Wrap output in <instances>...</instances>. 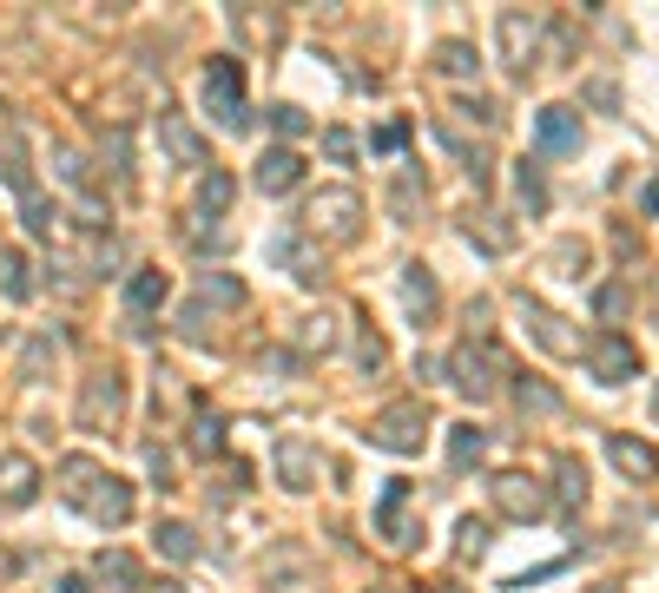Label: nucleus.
I'll list each match as a JSON object with an SVG mask.
<instances>
[{
  "mask_svg": "<svg viewBox=\"0 0 659 593\" xmlns=\"http://www.w3.org/2000/svg\"><path fill=\"white\" fill-rule=\"evenodd\" d=\"M304 231H310L317 244H356V238H363V198H356L350 185H323V191L310 198V211H304Z\"/></svg>",
  "mask_w": 659,
  "mask_h": 593,
  "instance_id": "f257e3e1",
  "label": "nucleus"
},
{
  "mask_svg": "<svg viewBox=\"0 0 659 593\" xmlns=\"http://www.w3.org/2000/svg\"><path fill=\"white\" fill-rule=\"evenodd\" d=\"M502 376H508V356H502L495 343H462V350L449 356V383H455L469 403H488V396L502 389Z\"/></svg>",
  "mask_w": 659,
  "mask_h": 593,
  "instance_id": "f03ea898",
  "label": "nucleus"
},
{
  "mask_svg": "<svg viewBox=\"0 0 659 593\" xmlns=\"http://www.w3.org/2000/svg\"><path fill=\"white\" fill-rule=\"evenodd\" d=\"M370 449H389V455H416L422 449V436H429V403L422 396H409V403H389L370 429Z\"/></svg>",
  "mask_w": 659,
  "mask_h": 593,
  "instance_id": "7ed1b4c3",
  "label": "nucleus"
},
{
  "mask_svg": "<svg viewBox=\"0 0 659 593\" xmlns=\"http://www.w3.org/2000/svg\"><path fill=\"white\" fill-rule=\"evenodd\" d=\"M205 106L218 112V125H244L251 112H244V66H238V53H218L211 66H205Z\"/></svg>",
  "mask_w": 659,
  "mask_h": 593,
  "instance_id": "20e7f679",
  "label": "nucleus"
},
{
  "mask_svg": "<svg viewBox=\"0 0 659 593\" xmlns=\"http://www.w3.org/2000/svg\"><path fill=\"white\" fill-rule=\"evenodd\" d=\"M125 422V376L119 370H92L79 389V429H119Z\"/></svg>",
  "mask_w": 659,
  "mask_h": 593,
  "instance_id": "39448f33",
  "label": "nucleus"
},
{
  "mask_svg": "<svg viewBox=\"0 0 659 593\" xmlns=\"http://www.w3.org/2000/svg\"><path fill=\"white\" fill-rule=\"evenodd\" d=\"M317 587V561L304 541H277L264 554V593H310Z\"/></svg>",
  "mask_w": 659,
  "mask_h": 593,
  "instance_id": "423d86ee",
  "label": "nucleus"
},
{
  "mask_svg": "<svg viewBox=\"0 0 659 593\" xmlns=\"http://www.w3.org/2000/svg\"><path fill=\"white\" fill-rule=\"evenodd\" d=\"M581 350H587V363H594V376H601V383H627V376H640V350H634L627 337H614V330L587 337Z\"/></svg>",
  "mask_w": 659,
  "mask_h": 593,
  "instance_id": "0eeeda50",
  "label": "nucleus"
},
{
  "mask_svg": "<svg viewBox=\"0 0 659 593\" xmlns=\"http://www.w3.org/2000/svg\"><path fill=\"white\" fill-rule=\"evenodd\" d=\"M488 495H495V508H502V515H515V521H541V515H548V488H541V482H528V475H515V469H508V475H495V482H488Z\"/></svg>",
  "mask_w": 659,
  "mask_h": 593,
  "instance_id": "6e6552de",
  "label": "nucleus"
},
{
  "mask_svg": "<svg viewBox=\"0 0 659 593\" xmlns=\"http://www.w3.org/2000/svg\"><path fill=\"white\" fill-rule=\"evenodd\" d=\"M317 475H323L317 442H304V436H277V482H284V488H317Z\"/></svg>",
  "mask_w": 659,
  "mask_h": 593,
  "instance_id": "1a4fd4ad",
  "label": "nucleus"
},
{
  "mask_svg": "<svg viewBox=\"0 0 659 593\" xmlns=\"http://www.w3.org/2000/svg\"><path fill=\"white\" fill-rule=\"evenodd\" d=\"M376 535H383V548H416V521H409V482H389L383 488V508H376Z\"/></svg>",
  "mask_w": 659,
  "mask_h": 593,
  "instance_id": "9d476101",
  "label": "nucleus"
},
{
  "mask_svg": "<svg viewBox=\"0 0 659 593\" xmlns=\"http://www.w3.org/2000/svg\"><path fill=\"white\" fill-rule=\"evenodd\" d=\"M92 521H106V528H125L132 521V482H119V475H99L92 482V495L79 502Z\"/></svg>",
  "mask_w": 659,
  "mask_h": 593,
  "instance_id": "9b49d317",
  "label": "nucleus"
},
{
  "mask_svg": "<svg viewBox=\"0 0 659 593\" xmlns=\"http://www.w3.org/2000/svg\"><path fill=\"white\" fill-rule=\"evenodd\" d=\"M535 139H541V152H581V112L574 106H541Z\"/></svg>",
  "mask_w": 659,
  "mask_h": 593,
  "instance_id": "f8f14e48",
  "label": "nucleus"
},
{
  "mask_svg": "<svg viewBox=\"0 0 659 593\" xmlns=\"http://www.w3.org/2000/svg\"><path fill=\"white\" fill-rule=\"evenodd\" d=\"M297 178H304V158H297L290 145H271V152L257 158V191H264V198H284V191H297Z\"/></svg>",
  "mask_w": 659,
  "mask_h": 593,
  "instance_id": "ddd939ff",
  "label": "nucleus"
},
{
  "mask_svg": "<svg viewBox=\"0 0 659 593\" xmlns=\"http://www.w3.org/2000/svg\"><path fill=\"white\" fill-rule=\"evenodd\" d=\"M92 581H99L106 593H139L145 587V568H139L125 548H106V554L92 561Z\"/></svg>",
  "mask_w": 659,
  "mask_h": 593,
  "instance_id": "4468645a",
  "label": "nucleus"
},
{
  "mask_svg": "<svg viewBox=\"0 0 659 593\" xmlns=\"http://www.w3.org/2000/svg\"><path fill=\"white\" fill-rule=\"evenodd\" d=\"M40 495V469L26 455H0V508H26Z\"/></svg>",
  "mask_w": 659,
  "mask_h": 593,
  "instance_id": "2eb2a0df",
  "label": "nucleus"
},
{
  "mask_svg": "<svg viewBox=\"0 0 659 593\" xmlns=\"http://www.w3.org/2000/svg\"><path fill=\"white\" fill-rule=\"evenodd\" d=\"M158 139H165V152H172L178 165H205V158H211V145H205L178 112H158Z\"/></svg>",
  "mask_w": 659,
  "mask_h": 593,
  "instance_id": "dca6fc26",
  "label": "nucleus"
},
{
  "mask_svg": "<svg viewBox=\"0 0 659 593\" xmlns=\"http://www.w3.org/2000/svg\"><path fill=\"white\" fill-rule=\"evenodd\" d=\"M607 455H614V469H620V475H634V482H653V475H659V455H653V442H634V436H614V442H607Z\"/></svg>",
  "mask_w": 659,
  "mask_h": 593,
  "instance_id": "f3484780",
  "label": "nucleus"
},
{
  "mask_svg": "<svg viewBox=\"0 0 659 593\" xmlns=\"http://www.w3.org/2000/svg\"><path fill=\"white\" fill-rule=\"evenodd\" d=\"M462 238L482 244V251H515V224H508L502 211H475V218L462 224Z\"/></svg>",
  "mask_w": 659,
  "mask_h": 593,
  "instance_id": "a211bd4d",
  "label": "nucleus"
},
{
  "mask_svg": "<svg viewBox=\"0 0 659 593\" xmlns=\"http://www.w3.org/2000/svg\"><path fill=\"white\" fill-rule=\"evenodd\" d=\"M198 304H211V310H244L251 290H244L231 271H205V277H198Z\"/></svg>",
  "mask_w": 659,
  "mask_h": 593,
  "instance_id": "6ab92c4d",
  "label": "nucleus"
},
{
  "mask_svg": "<svg viewBox=\"0 0 659 593\" xmlns=\"http://www.w3.org/2000/svg\"><path fill=\"white\" fill-rule=\"evenodd\" d=\"M165 297H172V277H165V271H132V284H125V304H132V317H152Z\"/></svg>",
  "mask_w": 659,
  "mask_h": 593,
  "instance_id": "aec40b11",
  "label": "nucleus"
},
{
  "mask_svg": "<svg viewBox=\"0 0 659 593\" xmlns=\"http://www.w3.org/2000/svg\"><path fill=\"white\" fill-rule=\"evenodd\" d=\"M528 323H535V343H541V350H554V356H581V337H574V330H561V317H554V310L528 304Z\"/></svg>",
  "mask_w": 659,
  "mask_h": 593,
  "instance_id": "412c9836",
  "label": "nucleus"
},
{
  "mask_svg": "<svg viewBox=\"0 0 659 593\" xmlns=\"http://www.w3.org/2000/svg\"><path fill=\"white\" fill-rule=\"evenodd\" d=\"M99 475H106V469H99L92 455H66V462H59V482H53V488H59V495H66V502L79 508V502L92 495V482H99Z\"/></svg>",
  "mask_w": 659,
  "mask_h": 593,
  "instance_id": "4be33fe9",
  "label": "nucleus"
},
{
  "mask_svg": "<svg viewBox=\"0 0 659 593\" xmlns=\"http://www.w3.org/2000/svg\"><path fill=\"white\" fill-rule=\"evenodd\" d=\"M502 53H508V66H521L528 73V53H535V20L528 13H502Z\"/></svg>",
  "mask_w": 659,
  "mask_h": 593,
  "instance_id": "5701e85b",
  "label": "nucleus"
},
{
  "mask_svg": "<svg viewBox=\"0 0 659 593\" xmlns=\"http://www.w3.org/2000/svg\"><path fill=\"white\" fill-rule=\"evenodd\" d=\"M20 224H26L33 238H53V231H59V211H53V198H46L40 185H20Z\"/></svg>",
  "mask_w": 659,
  "mask_h": 593,
  "instance_id": "b1692460",
  "label": "nucleus"
},
{
  "mask_svg": "<svg viewBox=\"0 0 659 593\" xmlns=\"http://www.w3.org/2000/svg\"><path fill=\"white\" fill-rule=\"evenodd\" d=\"M403 304H409V317H422V323L436 317V304H442V297H436L429 264H409V271H403Z\"/></svg>",
  "mask_w": 659,
  "mask_h": 593,
  "instance_id": "393cba45",
  "label": "nucleus"
},
{
  "mask_svg": "<svg viewBox=\"0 0 659 593\" xmlns=\"http://www.w3.org/2000/svg\"><path fill=\"white\" fill-rule=\"evenodd\" d=\"M436 73H442V79H475V73H482V53H475L469 40H442V46H436Z\"/></svg>",
  "mask_w": 659,
  "mask_h": 593,
  "instance_id": "a878e982",
  "label": "nucleus"
},
{
  "mask_svg": "<svg viewBox=\"0 0 659 593\" xmlns=\"http://www.w3.org/2000/svg\"><path fill=\"white\" fill-rule=\"evenodd\" d=\"M297 350H310V356H330V350H337V317H330V310H310V317H297Z\"/></svg>",
  "mask_w": 659,
  "mask_h": 593,
  "instance_id": "bb28decb",
  "label": "nucleus"
},
{
  "mask_svg": "<svg viewBox=\"0 0 659 593\" xmlns=\"http://www.w3.org/2000/svg\"><path fill=\"white\" fill-rule=\"evenodd\" d=\"M0 290H7L13 304H26V297H33V277H26V251H13V244H0Z\"/></svg>",
  "mask_w": 659,
  "mask_h": 593,
  "instance_id": "cd10ccee",
  "label": "nucleus"
},
{
  "mask_svg": "<svg viewBox=\"0 0 659 593\" xmlns=\"http://www.w3.org/2000/svg\"><path fill=\"white\" fill-rule=\"evenodd\" d=\"M277 264H290V277H297V284H317V277H323V257H310L297 238H277Z\"/></svg>",
  "mask_w": 659,
  "mask_h": 593,
  "instance_id": "c85d7f7f",
  "label": "nucleus"
},
{
  "mask_svg": "<svg viewBox=\"0 0 659 593\" xmlns=\"http://www.w3.org/2000/svg\"><path fill=\"white\" fill-rule=\"evenodd\" d=\"M482 455H488V436H482L475 422H462V429L449 436V462H455V469H469V462H482Z\"/></svg>",
  "mask_w": 659,
  "mask_h": 593,
  "instance_id": "c756f323",
  "label": "nucleus"
},
{
  "mask_svg": "<svg viewBox=\"0 0 659 593\" xmlns=\"http://www.w3.org/2000/svg\"><path fill=\"white\" fill-rule=\"evenodd\" d=\"M554 469H561V508L574 515V508L587 502V469H581V455H561Z\"/></svg>",
  "mask_w": 659,
  "mask_h": 593,
  "instance_id": "7c9ffc66",
  "label": "nucleus"
},
{
  "mask_svg": "<svg viewBox=\"0 0 659 593\" xmlns=\"http://www.w3.org/2000/svg\"><path fill=\"white\" fill-rule=\"evenodd\" d=\"M158 554H165V561H191V554H198V535H191L185 521H158Z\"/></svg>",
  "mask_w": 659,
  "mask_h": 593,
  "instance_id": "2f4dec72",
  "label": "nucleus"
},
{
  "mask_svg": "<svg viewBox=\"0 0 659 593\" xmlns=\"http://www.w3.org/2000/svg\"><path fill=\"white\" fill-rule=\"evenodd\" d=\"M231 191H238V185H231V172H218V165H211V172H205V185H198V211H231Z\"/></svg>",
  "mask_w": 659,
  "mask_h": 593,
  "instance_id": "473e14b6",
  "label": "nucleus"
},
{
  "mask_svg": "<svg viewBox=\"0 0 659 593\" xmlns=\"http://www.w3.org/2000/svg\"><path fill=\"white\" fill-rule=\"evenodd\" d=\"M515 403H521V409H535V416H554V409H561V396H554L548 383H535V376H521V383H515Z\"/></svg>",
  "mask_w": 659,
  "mask_h": 593,
  "instance_id": "72a5a7b5",
  "label": "nucleus"
},
{
  "mask_svg": "<svg viewBox=\"0 0 659 593\" xmlns=\"http://www.w3.org/2000/svg\"><path fill=\"white\" fill-rule=\"evenodd\" d=\"M231 20H238L251 40H277V33H284V20H277V13H251V7H238Z\"/></svg>",
  "mask_w": 659,
  "mask_h": 593,
  "instance_id": "f704fd0d",
  "label": "nucleus"
},
{
  "mask_svg": "<svg viewBox=\"0 0 659 593\" xmlns=\"http://www.w3.org/2000/svg\"><path fill=\"white\" fill-rule=\"evenodd\" d=\"M106 158H112V172H119V178H132V132H125V125H112V132H106Z\"/></svg>",
  "mask_w": 659,
  "mask_h": 593,
  "instance_id": "c9c22d12",
  "label": "nucleus"
},
{
  "mask_svg": "<svg viewBox=\"0 0 659 593\" xmlns=\"http://www.w3.org/2000/svg\"><path fill=\"white\" fill-rule=\"evenodd\" d=\"M191 449H198V455H218V449H224V422H218V416H198V422H191Z\"/></svg>",
  "mask_w": 659,
  "mask_h": 593,
  "instance_id": "e433bc0d",
  "label": "nucleus"
},
{
  "mask_svg": "<svg viewBox=\"0 0 659 593\" xmlns=\"http://www.w3.org/2000/svg\"><path fill=\"white\" fill-rule=\"evenodd\" d=\"M488 541H495V535H488V521H475V515H469V521H462L455 554H462V561H475V554H488Z\"/></svg>",
  "mask_w": 659,
  "mask_h": 593,
  "instance_id": "4c0bfd02",
  "label": "nucleus"
},
{
  "mask_svg": "<svg viewBox=\"0 0 659 593\" xmlns=\"http://www.w3.org/2000/svg\"><path fill=\"white\" fill-rule=\"evenodd\" d=\"M515 185H521V205H528V211H548V185H541V172H535V165H521V172H515Z\"/></svg>",
  "mask_w": 659,
  "mask_h": 593,
  "instance_id": "58836bf2",
  "label": "nucleus"
},
{
  "mask_svg": "<svg viewBox=\"0 0 659 593\" xmlns=\"http://www.w3.org/2000/svg\"><path fill=\"white\" fill-rule=\"evenodd\" d=\"M356 363H363V376H376V370L389 363V343H383L376 330H363V343H356Z\"/></svg>",
  "mask_w": 659,
  "mask_h": 593,
  "instance_id": "ea45409f",
  "label": "nucleus"
},
{
  "mask_svg": "<svg viewBox=\"0 0 659 593\" xmlns=\"http://www.w3.org/2000/svg\"><path fill=\"white\" fill-rule=\"evenodd\" d=\"M271 132H277V139H297V132H310V119H304L297 106H271Z\"/></svg>",
  "mask_w": 659,
  "mask_h": 593,
  "instance_id": "a19ab883",
  "label": "nucleus"
},
{
  "mask_svg": "<svg viewBox=\"0 0 659 593\" xmlns=\"http://www.w3.org/2000/svg\"><path fill=\"white\" fill-rule=\"evenodd\" d=\"M53 165H59V178H66V185H79V191H86V165H79V152H73V145H53Z\"/></svg>",
  "mask_w": 659,
  "mask_h": 593,
  "instance_id": "79ce46f5",
  "label": "nucleus"
},
{
  "mask_svg": "<svg viewBox=\"0 0 659 593\" xmlns=\"http://www.w3.org/2000/svg\"><path fill=\"white\" fill-rule=\"evenodd\" d=\"M205 317H211V304H198V297H191V304L178 310V330H185L191 343H205Z\"/></svg>",
  "mask_w": 659,
  "mask_h": 593,
  "instance_id": "37998d69",
  "label": "nucleus"
},
{
  "mask_svg": "<svg viewBox=\"0 0 659 593\" xmlns=\"http://www.w3.org/2000/svg\"><path fill=\"white\" fill-rule=\"evenodd\" d=\"M370 145H376V152H403V145H409V125H403V119H389V125H376V139H370Z\"/></svg>",
  "mask_w": 659,
  "mask_h": 593,
  "instance_id": "c03bdc74",
  "label": "nucleus"
},
{
  "mask_svg": "<svg viewBox=\"0 0 659 593\" xmlns=\"http://www.w3.org/2000/svg\"><path fill=\"white\" fill-rule=\"evenodd\" d=\"M323 152H330L337 165H350V158H356V139H350L343 125H330V132H323Z\"/></svg>",
  "mask_w": 659,
  "mask_h": 593,
  "instance_id": "a18cd8bd",
  "label": "nucleus"
},
{
  "mask_svg": "<svg viewBox=\"0 0 659 593\" xmlns=\"http://www.w3.org/2000/svg\"><path fill=\"white\" fill-rule=\"evenodd\" d=\"M620 310H627V284H607L601 290V317H620Z\"/></svg>",
  "mask_w": 659,
  "mask_h": 593,
  "instance_id": "49530a36",
  "label": "nucleus"
},
{
  "mask_svg": "<svg viewBox=\"0 0 659 593\" xmlns=\"http://www.w3.org/2000/svg\"><path fill=\"white\" fill-rule=\"evenodd\" d=\"M396 211H403V218L416 211V178H403V185H396Z\"/></svg>",
  "mask_w": 659,
  "mask_h": 593,
  "instance_id": "de8ad7c7",
  "label": "nucleus"
},
{
  "mask_svg": "<svg viewBox=\"0 0 659 593\" xmlns=\"http://www.w3.org/2000/svg\"><path fill=\"white\" fill-rule=\"evenodd\" d=\"M647 211L659 218V185H647Z\"/></svg>",
  "mask_w": 659,
  "mask_h": 593,
  "instance_id": "09e8293b",
  "label": "nucleus"
},
{
  "mask_svg": "<svg viewBox=\"0 0 659 593\" xmlns=\"http://www.w3.org/2000/svg\"><path fill=\"white\" fill-rule=\"evenodd\" d=\"M59 593H86V581H59Z\"/></svg>",
  "mask_w": 659,
  "mask_h": 593,
  "instance_id": "8fccbe9b",
  "label": "nucleus"
},
{
  "mask_svg": "<svg viewBox=\"0 0 659 593\" xmlns=\"http://www.w3.org/2000/svg\"><path fill=\"white\" fill-rule=\"evenodd\" d=\"M152 593H185V587H178V581H158V587H152Z\"/></svg>",
  "mask_w": 659,
  "mask_h": 593,
  "instance_id": "3c124183",
  "label": "nucleus"
},
{
  "mask_svg": "<svg viewBox=\"0 0 659 593\" xmlns=\"http://www.w3.org/2000/svg\"><path fill=\"white\" fill-rule=\"evenodd\" d=\"M370 593H403V587H396V581H376V587H370Z\"/></svg>",
  "mask_w": 659,
  "mask_h": 593,
  "instance_id": "603ef678",
  "label": "nucleus"
},
{
  "mask_svg": "<svg viewBox=\"0 0 659 593\" xmlns=\"http://www.w3.org/2000/svg\"><path fill=\"white\" fill-rule=\"evenodd\" d=\"M7 574H13V554H0V581H7Z\"/></svg>",
  "mask_w": 659,
  "mask_h": 593,
  "instance_id": "864d4df0",
  "label": "nucleus"
},
{
  "mask_svg": "<svg viewBox=\"0 0 659 593\" xmlns=\"http://www.w3.org/2000/svg\"><path fill=\"white\" fill-rule=\"evenodd\" d=\"M429 593H469V587H429Z\"/></svg>",
  "mask_w": 659,
  "mask_h": 593,
  "instance_id": "5fc2aeb1",
  "label": "nucleus"
},
{
  "mask_svg": "<svg viewBox=\"0 0 659 593\" xmlns=\"http://www.w3.org/2000/svg\"><path fill=\"white\" fill-rule=\"evenodd\" d=\"M653 409H659V403H653Z\"/></svg>",
  "mask_w": 659,
  "mask_h": 593,
  "instance_id": "6e6d98bb",
  "label": "nucleus"
}]
</instances>
